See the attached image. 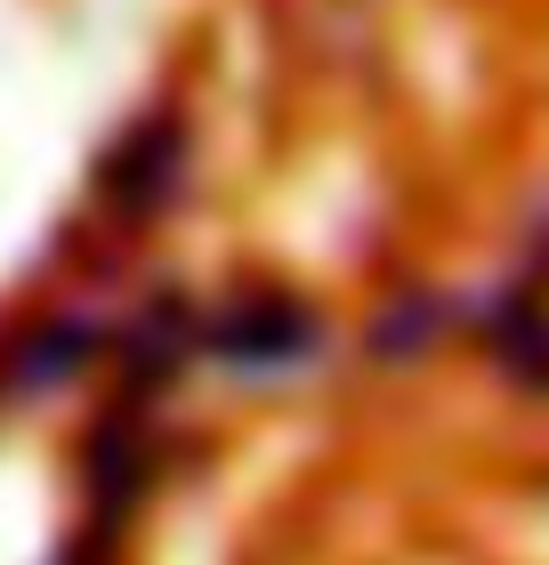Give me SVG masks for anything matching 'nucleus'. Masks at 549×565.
I'll return each mask as SVG.
<instances>
[{"instance_id": "nucleus-1", "label": "nucleus", "mask_w": 549, "mask_h": 565, "mask_svg": "<svg viewBox=\"0 0 549 565\" xmlns=\"http://www.w3.org/2000/svg\"><path fill=\"white\" fill-rule=\"evenodd\" d=\"M526 323H534V340L549 348V291H541V307H534V316H526Z\"/></svg>"}]
</instances>
